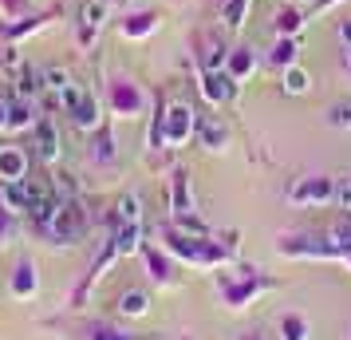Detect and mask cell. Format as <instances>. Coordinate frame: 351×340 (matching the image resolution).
<instances>
[{"instance_id": "6", "label": "cell", "mask_w": 351, "mask_h": 340, "mask_svg": "<svg viewBox=\"0 0 351 340\" xmlns=\"http://www.w3.org/2000/svg\"><path fill=\"white\" fill-rule=\"evenodd\" d=\"M107 103H111L114 115H123V119H138L146 107V95L143 87L134 80H127V76H114L111 83H107Z\"/></svg>"}, {"instance_id": "37", "label": "cell", "mask_w": 351, "mask_h": 340, "mask_svg": "<svg viewBox=\"0 0 351 340\" xmlns=\"http://www.w3.org/2000/svg\"><path fill=\"white\" fill-rule=\"evenodd\" d=\"M335 36H339V44L348 48V44H351V16H343V20H339V28H335Z\"/></svg>"}, {"instance_id": "14", "label": "cell", "mask_w": 351, "mask_h": 340, "mask_svg": "<svg viewBox=\"0 0 351 340\" xmlns=\"http://www.w3.org/2000/svg\"><path fill=\"white\" fill-rule=\"evenodd\" d=\"M158 24H162L158 12L143 8V12H130V16L123 20V24H119V32L127 36V40H146V36H154V32H158Z\"/></svg>"}, {"instance_id": "12", "label": "cell", "mask_w": 351, "mask_h": 340, "mask_svg": "<svg viewBox=\"0 0 351 340\" xmlns=\"http://www.w3.org/2000/svg\"><path fill=\"white\" fill-rule=\"evenodd\" d=\"M8 289L16 301H32L36 293H40V273H36V261H16V269H12V281H8Z\"/></svg>"}, {"instance_id": "4", "label": "cell", "mask_w": 351, "mask_h": 340, "mask_svg": "<svg viewBox=\"0 0 351 340\" xmlns=\"http://www.w3.org/2000/svg\"><path fill=\"white\" fill-rule=\"evenodd\" d=\"M197 135V111L190 103H166L162 115V150H178Z\"/></svg>"}, {"instance_id": "15", "label": "cell", "mask_w": 351, "mask_h": 340, "mask_svg": "<svg viewBox=\"0 0 351 340\" xmlns=\"http://www.w3.org/2000/svg\"><path fill=\"white\" fill-rule=\"evenodd\" d=\"M48 20H51V12H32V16H20V20H4V24H0V36L12 44V40H24V36L40 32Z\"/></svg>"}, {"instance_id": "1", "label": "cell", "mask_w": 351, "mask_h": 340, "mask_svg": "<svg viewBox=\"0 0 351 340\" xmlns=\"http://www.w3.org/2000/svg\"><path fill=\"white\" fill-rule=\"evenodd\" d=\"M162 245H166V253L190 261V265H221L233 253V249H221L217 242H209L206 234H186V229H178V226L162 229Z\"/></svg>"}, {"instance_id": "7", "label": "cell", "mask_w": 351, "mask_h": 340, "mask_svg": "<svg viewBox=\"0 0 351 340\" xmlns=\"http://www.w3.org/2000/svg\"><path fill=\"white\" fill-rule=\"evenodd\" d=\"M111 16V0H83L80 8V20H75V36H80L83 48H91L103 32V24Z\"/></svg>"}, {"instance_id": "28", "label": "cell", "mask_w": 351, "mask_h": 340, "mask_svg": "<svg viewBox=\"0 0 351 340\" xmlns=\"http://www.w3.org/2000/svg\"><path fill=\"white\" fill-rule=\"evenodd\" d=\"M127 222H143V202H138V194H123L114 202V226H127Z\"/></svg>"}, {"instance_id": "13", "label": "cell", "mask_w": 351, "mask_h": 340, "mask_svg": "<svg viewBox=\"0 0 351 340\" xmlns=\"http://www.w3.org/2000/svg\"><path fill=\"white\" fill-rule=\"evenodd\" d=\"M67 115H71V123H75L80 131H99V127H103V115H99V99H95V91H87V87H83L80 103H75V107H71Z\"/></svg>"}, {"instance_id": "32", "label": "cell", "mask_w": 351, "mask_h": 340, "mask_svg": "<svg viewBox=\"0 0 351 340\" xmlns=\"http://www.w3.org/2000/svg\"><path fill=\"white\" fill-rule=\"evenodd\" d=\"M20 234V214H12L8 206H0V245H8Z\"/></svg>"}, {"instance_id": "34", "label": "cell", "mask_w": 351, "mask_h": 340, "mask_svg": "<svg viewBox=\"0 0 351 340\" xmlns=\"http://www.w3.org/2000/svg\"><path fill=\"white\" fill-rule=\"evenodd\" d=\"M0 16H4V20L28 16V0H0Z\"/></svg>"}, {"instance_id": "11", "label": "cell", "mask_w": 351, "mask_h": 340, "mask_svg": "<svg viewBox=\"0 0 351 340\" xmlns=\"http://www.w3.org/2000/svg\"><path fill=\"white\" fill-rule=\"evenodd\" d=\"M36 202V186L28 179L24 182H0V206H8L12 214H28Z\"/></svg>"}, {"instance_id": "9", "label": "cell", "mask_w": 351, "mask_h": 340, "mask_svg": "<svg viewBox=\"0 0 351 340\" xmlns=\"http://www.w3.org/2000/svg\"><path fill=\"white\" fill-rule=\"evenodd\" d=\"M32 135H36V155H40V162H60V155H64V146H60V131H56V123H51L48 115H40L36 119V127H32Z\"/></svg>"}, {"instance_id": "10", "label": "cell", "mask_w": 351, "mask_h": 340, "mask_svg": "<svg viewBox=\"0 0 351 340\" xmlns=\"http://www.w3.org/2000/svg\"><path fill=\"white\" fill-rule=\"evenodd\" d=\"M28 179V150L16 143H0V182H24Z\"/></svg>"}, {"instance_id": "31", "label": "cell", "mask_w": 351, "mask_h": 340, "mask_svg": "<svg viewBox=\"0 0 351 340\" xmlns=\"http://www.w3.org/2000/svg\"><path fill=\"white\" fill-rule=\"evenodd\" d=\"M280 340H308V321L296 317V313L280 317Z\"/></svg>"}, {"instance_id": "35", "label": "cell", "mask_w": 351, "mask_h": 340, "mask_svg": "<svg viewBox=\"0 0 351 340\" xmlns=\"http://www.w3.org/2000/svg\"><path fill=\"white\" fill-rule=\"evenodd\" d=\"M328 123L332 127H351V103H335L332 111H328Z\"/></svg>"}, {"instance_id": "8", "label": "cell", "mask_w": 351, "mask_h": 340, "mask_svg": "<svg viewBox=\"0 0 351 340\" xmlns=\"http://www.w3.org/2000/svg\"><path fill=\"white\" fill-rule=\"evenodd\" d=\"M202 95H206L213 107H225V103H233V95H237V80H233L225 67L202 71Z\"/></svg>"}, {"instance_id": "39", "label": "cell", "mask_w": 351, "mask_h": 340, "mask_svg": "<svg viewBox=\"0 0 351 340\" xmlns=\"http://www.w3.org/2000/svg\"><path fill=\"white\" fill-rule=\"evenodd\" d=\"M237 340H269V337H261V332H241Z\"/></svg>"}, {"instance_id": "36", "label": "cell", "mask_w": 351, "mask_h": 340, "mask_svg": "<svg viewBox=\"0 0 351 340\" xmlns=\"http://www.w3.org/2000/svg\"><path fill=\"white\" fill-rule=\"evenodd\" d=\"M335 202L343 210H351V179H335Z\"/></svg>"}, {"instance_id": "38", "label": "cell", "mask_w": 351, "mask_h": 340, "mask_svg": "<svg viewBox=\"0 0 351 340\" xmlns=\"http://www.w3.org/2000/svg\"><path fill=\"white\" fill-rule=\"evenodd\" d=\"M0 131H8V99H0Z\"/></svg>"}, {"instance_id": "33", "label": "cell", "mask_w": 351, "mask_h": 340, "mask_svg": "<svg viewBox=\"0 0 351 340\" xmlns=\"http://www.w3.org/2000/svg\"><path fill=\"white\" fill-rule=\"evenodd\" d=\"M87 340H138L134 332H123V328H111V324H91L87 328Z\"/></svg>"}, {"instance_id": "27", "label": "cell", "mask_w": 351, "mask_h": 340, "mask_svg": "<svg viewBox=\"0 0 351 340\" xmlns=\"http://www.w3.org/2000/svg\"><path fill=\"white\" fill-rule=\"evenodd\" d=\"M280 87H285V95H308V87H312V76H308L300 64H292L288 71H280Z\"/></svg>"}, {"instance_id": "40", "label": "cell", "mask_w": 351, "mask_h": 340, "mask_svg": "<svg viewBox=\"0 0 351 340\" xmlns=\"http://www.w3.org/2000/svg\"><path fill=\"white\" fill-rule=\"evenodd\" d=\"M343 64L351 67V44H348V48H343Z\"/></svg>"}, {"instance_id": "16", "label": "cell", "mask_w": 351, "mask_h": 340, "mask_svg": "<svg viewBox=\"0 0 351 340\" xmlns=\"http://www.w3.org/2000/svg\"><path fill=\"white\" fill-rule=\"evenodd\" d=\"M225 56H229V48H225L217 36H197V67H202V71L225 67Z\"/></svg>"}, {"instance_id": "17", "label": "cell", "mask_w": 351, "mask_h": 340, "mask_svg": "<svg viewBox=\"0 0 351 340\" xmlns=\"http://www.w3.org/2000/svg\"><path fill=\"white\" fill-rule=\"evenodd\" d=\"M170 210H174V218L193 214V190H190V174L186 170H174V179H170Z\"/></svg>"}, {"instance_id": "2", "label": "cell", "mask_w": 351, "mask_h": 340, "mask_svg": "<svg viewBox=\"0 0 351 340\" xmlns=\"http://www.w3.org/2000/svg\"><path fill=\"white\" fill-rule=\"evenodd\" d=\"M83 229H87V214L75 198H60V206L51 214L44 226H36V234L51 245H75L83 238Z\"/></svg>"}, {"instance_id": "18", "label": "cell", "mask_w": 351, "mask_h": 340, "mask_svg": "<svg viewBox=\"0 0 351 340\" xmlns=\"http://www.w3.org/2000/svg\"><path fill=\"white\" fill-rule=\"evenodd\" d=\"M16 95H24V99H40L44 95V71H36L28 60L16 67Z\"/></svg>"}, {"instance_id": "22", "label": "cell", "mask_w": 351, "mask_h": 340, "mask_svg": "<svg viewBox=\"0 0 351 340\" xmlns=\"http://www.w3.org/2000/svg\"><path fill=\"white\" fill-rule=\"evenodd\" d=\"M197 143L206 146V150H225L229 131H225L217 119H197Z\"/></svg>"}, {"instance_id": "42", "label": "cell", "mask_w": 351, "mask_h": 340, "mask_svg": "<svg viewBox=\"0 0 351 340\" xmlns=\"http://www.w3.org/2000/svg\"><path fill=\"white\" fill-rule=\"evenodd\" d=\"M348 261H351V253H348Z\"/></svg>"}, {"instance_id": "21", "label": "cell", "mask_w": 351, "mask_h": 340, "mask_svg": "<svg viewBox=\"0 0 351 340\" xmlns=\"http://www.w3.org/2000/svg\"><path fill=\"white\" fill-rule=\"evenodd\" d=\"M36 119L40 115L32 111V99H24V95L8 99V131H28V127H36Z\"/></svg>"}, {"instance_id": "29", "label": "cell", "mask_w": 351, "mask_h": 340, "mask_svg": "<svg viewBox=\"0 0 351 340\" xmlns=\"http://www.w3.org/2000/svg\"><path fill=\"white\" fill-rule=\"evenodd\" d=\"M91 159H95L99 166H111V162H114V139H111V131H107V127H99V131H95V146H91Z\"/></svg>"}, {"instance_id": "20", "label": "cell", "mask_w": 351, "mask_h": 340, "mask_svg": "<svg viewBox=\"0 0 351 340\" xmlns=\"http://www.w3.org/2000/svg\"><path fill=\"white\" fill-rule=\"evenodd\" d=\"M225 71H229L237 83L249 80V76L256 71V56L249 48H229V56H225Z\"/></svg>"}, {"instance_id": "3", "label": "cell", "mask_w": 351, "mask_h": 340, "mask_svg": "<svg viewBox=\"0 0 351 340\" xmlns=\"http://www.w3.org/2000/svg\"><path fill=\"white\" fill-rule=\"evenodd\" d=\"M217 289H221V301L229 308H245L256 293L269 289V281L261 277V269H233V273L217 277Z\"/></svg>"}, {"instance_id": "24", "label": "cell", "mask_w": 351, "mask_h": 340, "mask_svg": "<svg viewBox=\"0 0 351 340\" xmlns=\"http://www.w3.org/2000/svg\"><path fill=\"white\" fill-rule=\"evenodd\" d=\"M249 12H253V0H221V24L229 28V32L245 28Z\"/></svg>"}, {"instance_id": "26", "label": "cell", "mask_w": 351, "mask_h": 340, "mask_svg": "<svg viewBox=\"0 0 351 340\" xmlns=\"http://www.w3.org/2000/svg\"><path fill=\"white\" fill-rule=\"evenodd\" d=\"M143 258H146V269H150V277H154L158 285H170V281H174V269H170L166 253H158L154 245H143Z\"/></svg>"}, {"instance_id": "19", "label": "cell", "mask_w": 351, "mask_h": 340, "mask_svg": "<svg viewBox=\"0 0 351 340\" xmlns=\"http://www.w3.org/2000/svg\"><path fill=\"white\" fill-rule=\"evenodd\" d=\"M114 245H119V258L127 253H143V222H127V226H114Z\"/></svg>"}, {"instance_id": "5", "label": "cell", "mask_w": 351, "mask_h": 340, "mask_svg": "<svg viewBox=\"0 0 351 340\" xmlns=\"http://www.w3.org/2000/svg\"><path fill=\"white\" fill-rule=\"evenodd\" d=\"M288 202L292 206H324V202H335V179L328 174H304L288 186Z\"/></svg>"}, {"instance_id": "41", "label": "cell", "mask_w": 351, "mask_h": 340, "mask_svg": "<svg viewBox=\"0 0 351 340\" xmlns=\"http://www.w3.org/2000/svg\"><path fill=\"white\" fill-rule=\"evenodd\" d=\"M332 4H335V0H319L316 8H332Z\"/></svg>"}, {"instance_id": "25", "label": "cell", "mask_w": 351, "mask_h": 340, "mask_svg": "<svg viewBox=\"0 0 351 340\" xmlns=\"http://www.w3.org/2000/svg\"><path fill=\"white\" fill-rule=\"evenodd\" d=\"M269 64L276 71H288V67L296 64V36H276V44L269 52Z\"/></svg>"}, {"instance_id": "30", "label": "cell", "mask_w": 351, "mask_h": 340, "mask_svg": "<svg viewBox=\"0 0 351 340\" xmlns=\"http://www.w3.org/2000/svg\"><path fill=\"white\" fill-rule=\"evenodd\" d=\"M272 28H276V36H296L304 28V16L296 12V8H280L276 20H272Z\"/></svg>"}, {"instance_id": "23", "label": "cell", "mask_w": 351, "mask_h": 340, "mask_svg": "<svg viewBox=\"0 0 351 340\" xmlns=\"http://www.w3.org/2000/svg\"><path fill=\"white\" fill-rule=\"evenodd\" d=\"M150 313V293L146 289H127L119 297V317H130V321H138Z\"/></svg>"}]
</instances>
